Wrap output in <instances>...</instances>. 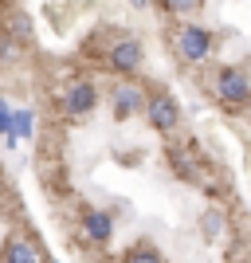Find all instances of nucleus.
I'll return each mask as SVG.
<instances>
[{
  "mask_svg": "<svg viewBox=\"0 0 251 263\" xmlns=\"http://www.w3.org/2000/svg\"><path fill=\"white\" fill-rule=\"evenodd\" d=\"M212 32L208 28H200V24H181L173 32V47H177V55L185 59V63H204L208 55H212Z\"/></svg>",
  "mask_w": 251,
  "mask_h": 263,
  "instance_id": "f257e3e1",
  "label": "nucleus"
},
{
  "mask_svg": "<svg viewBox=\"0 0 251 263\" xmlns=\"http://www.w3.org/2000/svg\"><path fill=\"white\" fill-rule=\"evenodd\" d=\"M212 95H216L220 106H228V110L247 106V99H251L247 71H243V67H224V71L216 75V87H212Z\"/></svg>",
  "mask_w": 251,
  "mask_h": 263,
  "instance_id": "f03ea898",
  "label": "nucleus"
},
{
  "mask_svg": "<svg viewBox=\"0 0 251 263\" xmlns=\"http://www.w3.org/2000/svg\"><path fill=\"white\" fill-rule=\"evenodd\" d=\"M55 106H59L63 118H87V114H94V106H99V87L87 83V79H83V83H71V87L59 90Z\"/></svg>",
  "mask_w": 251,
  "mask_h": 263,
  "instance_id": "7ed1b4c3",
  "label": "nucleus"
},
{
  "mask_svg": "<svg viewBox=\"0 0 251 263\" xmlns=\"http://www.w3.org/2000/svg\"><path fill=\"white\" fill-rule=\"evenodd\" d=\"M145 51H142V40L138 35H122L118 44L106 51V67L114 71V75H133L138 67H142Z\"/></svg>",
  "mask_w": 251,
  "mask_h": 263,
  "instance_id": "20e7f679",
  "label": "nucleus"
},
{
  "mask_svg": "<svg viewBox=\"0 0 251 263\" xmlns=\"http://www.w3.org/2000/svg\"><path fill=\"white\" fill-rule=\"evenodd\" d=\"M142 110H145V118H149V126L161 130V134H173L181 126V106H177L173 95H153V99L142 102Z\"/></svg>",
  "mask_w": 251,
  "mask_h": 263,
  "instance_id": "39448f33",
  "label": "nucleus"
},
{
  "mask_svg": "<svg viewBox=\"0 0 251 263\" xmlns=\"http://www.w3.org/2000/svg\"><path fill=\"white\" fill-rule=\"evenodd\" d=\"M79 232H83L87 243H106L110 236H114V220H110V212H102V209H87Z\"/></svg>",
  "mask_w": 251,
  "mask_h": 263,
  "instance_id": "423d86ee",
  "label": "nucleus"
},
{
  "mask_svg": "<svg viewBox=\"0 0 251 263\" xmlns=\"http://www.w3.org/2000/svg\"><path fill=\"white\" fill-rule=\"evenodd\" d=\"M0 263H44V255H40L35 240H28V236H8L4 248H0Z\"/></svg>",
  "mask_w": 251,
  "mask_h": 263,
  "instance_id": "0eeeda50",
  "label": "nucleus"
},
{
  "mask_svg": "<svg viewBox=\"0 0 251 263\" xmlns=\"http://www.w3.org/2000/svg\"><path fill=\"white\" fill-rule=\"evenodd\" d=\"M145 95L133 83H122V87H114V95H110V106H114V118H133L138 110H142Z\"/></svg>",
  "mask_w": 251,
  "mask_h": 263,
  "instance_id": "6e6552de",
  "label": "nucleus"
},
{
  "mask_svg": "<svg viewBox=\"0 0 251 263\" xmlns=\"http://www.w3.org/2000/svg\"><path fill=\"white\" fill-rule=\"evenodd\" d=\"M4 32H8V40L12 44H28V40H32V16H28V12H8V16H4Z\"/></svg>",
  "mask_w": 251,
  "mask_h": 263,
  "instance_id": "1a4fd4ad",
  "label": "nucleus"
},
{
  "mask_svg": "<svg viewBox=\"0 0 251 263\" xmlns=\"http://www.w3.org/2000/svg\"><path fill=\"white\" fill-rule=\"evenodd\" d=\"M32 130H35V114L28 106L24 110H12V134L8 138H32Z\"/></svg>",
  "mask_w": 251,
  "mask_h": 263,
  "instance_id": "9d476101",
  "label": "nucleus"
},
{
  "mask_svg": "<svg viewBox=\"0 0 251 263\" xmlns=\"http://www.w3.org/2000/svg\"><path fill=\"white\" fill-rule=\"evenodd\" d=\"M122 263H165V255L153 248V243H138V248H130L126 252V259Z\"/></svg>",
  "mask_w": 251,
  "mask_h": 263,
  "instance_id": "9b49d317",
  "label": "nucleus"
},
{
  "mask_svg": "<svg viewBox=\"0 0 251 263\" xmlns=\"http://www.w3.org/2000/svg\"><path fill=\"white\" fill-rule=\"evenodd\" d=\"M220 232H224V212H216V209H208L204 216H200V236H204L208 243L216 240Z\"/></svg>",
  "mask_w": 251,
  "mask_h": 263,
  "instance_id": "f8f14e48",
  "label": "nucleus"
},
{
  "mask_svg": "<svg viewBox=\"0 0 251 263\" xmlns=\"http://www.w3.org/2000/svg\"><path fill=\"white\" fill-rule=\"evenodd\" d=\"M204 0H165V8L173 12V16H188V12H197Z\"/></svg>",
  "mask_w": 251,
  "mask_h": 263,
  "instance_id": "ddd939ff",
  "label": "nucleus"
},
{
  "mask_svg": "<svg viewBox=\"0 0 251 263\" xmlns=\"http://www.w3.org/2000/svg\"><path fill=\"white\" fill-rule=\"evenodd\" d=\"M0 134H4V138L12 134V106H8V99H0Z\"/></svg>",
  "mask_w": 251,
  "mask_h": 263,
  "instance_id": "4468645a",
  "label": "nucleus"
}]
</instances>
